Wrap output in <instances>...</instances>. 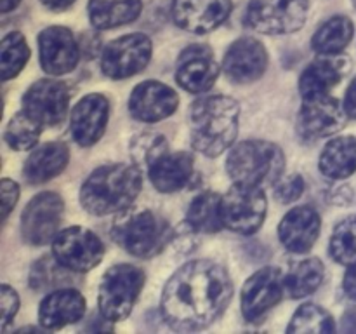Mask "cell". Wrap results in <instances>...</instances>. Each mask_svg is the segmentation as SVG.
I'll list each match as a JSON object with an SVG mask.
<instances>
[{"label": "cell", "mask_w": 356, "mask_h": 334, "mask_svg": "<svg viewBox=\"0 0 356 334\" xmlns=\"http://www.w3.org/2000/svg\"><path fill=\"white\" fill-rule=\"evenodd\" d=\"M348 68H350V63L337 54L322 56L309 63L308 68L302 72L301 79H299V90H301L302 97L308 100V97L329 94V90L339 84Z\"/></svg>", "instance_id": "cb8c5ba5"}, {"label": "cell", "mask_w": 356, "mask_h": 334, "mask_svg": "<svg viewBox=\"0 0 356 334\" xmlns=\"http://www.w3.org/2000/svg\"><path fill=\"white\" fill-rule=\"evenodd\" d=\"M0 305H2V331H6L19 308V298L16 291L6 284L0 287Z\"/></svg>", "instance_id": "74e56055"}, {"label": "cell", "mask_w": 356, "mask_h": 334, "mask_svg": "<svg viewBox=\"0 0 356 334\" xmlns=\"http://www.w3.org/2000/svg\"><path fill=\"white\" fill-rule=\"evenodd\" d=\"M266 195L261 186L235 183L221 200V216L226 228L242 235H252L266 218Z\"/></svg>", "instance_id": "52a82bcc"}, {"label": "cell", "mask_w": 356, "mask_h": 334, "mask_svg": "<svg viewBox=\"0 0 356 334\" xmlns=\"http://www.w3.org/2000/svg\"><path fill=\"white\" fill-rule=\"evenodd\" d=\"M329 250L332 260L339 264L351 267L356 263V214L341 219L334 226Z\"/></svg>", "instance_id": "d6a6232c"}, {"label": "cell", "mask_w": 356, "mask_h": 334, "mask_svg": "<svg viewBox=\"0 0 356 334\" xmlns=\"http://www.w3.org/2000/svg\"><path fill=\"white\" fill-rule=\"evenodd\" d=\"M232 13V0H174L176 24L191 33L204 35L216 30Z\"/></svg>", "instance_id": "2e32d148"}, {"label": "cell", "mask_w": 356, "mask_h": 334, "mask_svg": "<svg viewBox=\"0 0 356 334\" xmlns=\"http://www.w3.org/2000/svg\"><path fill=\"white\" fill-rule=\"evenodd\" d=\"M344 110H346L348 117L356 118V77L346 90V97H344Z\"/></svg>", "instance_id": "ab89813d"}, {"label": "cell", "mask_w": 356, "mask_h": 334, "mask_svg": "<svg viewBox=\"0 0 356 334\" xmlns=\"http://www.w3.org/2000/svg\"><path fill=\"white\" fill-rule=\"evenodd\" d=\"M115 242L136 257H152L169 240V225L152 211L127 212L111 228Z\"/></svg>", "instance_id": "5b68a950"}, {"label": "cell", "mask_w": 356, "mask_h": 334, "mask_svg": "<svg viewBox=\"0 0 356 334\" xmlns=\"http://www.w3.org/2000/svg\"><path fill=\"white\" fill-rule=\"evenodd\" d=\"M222 197L216 191H202L191 200L186 221L191 230L204 233H216L225 226L221 216Z\"/></svg>", "instance_id": "83f0119b"}, {"label": "cell", "mask_w": 356, "mask_h": 334, "mask_svg": "<svg viewBox=\"0 0 356 334\" xmlns=\"http://www.w3.org/2000/svg\"><path fill=\"white\" fill-rule=\"evenodd\" d=\"M240 106L228 96H205L190 106L191 145L207 157H218L238 134Z\"/></svg>", "instance_id": "7a4b0ae2"}, {"label": "cell", "mask_w": 356, "mask_h": 334, "mask_svg": "<svg viewBox=\"0 0 356 334\" xmlns=\"http://www.w3.org/2000/svg\"><path fill=\"white\" fill-rule=\"evenodd\" d=\"M45 7H49L51 10H63L68 9L75 0H40Z\"/></svg>", "instance_id": "b9f144b4"}, {"label": "cell", "mask_w": 356, "mask_h": 334, "mask_svg": "<svg viewBox=\"0 0 356 334\" xmlns=\"http://www.w3.org/2000/svg\"><path fill=\"white\" fill-rule=\"evenodd\" d=\"M285 167L284 152L278 145L261 139L238 143L229 152L226 170L235 183L263 186L280 180Z\"/></svg>", "instance_id": "277c9868"}, {"label": "cell", "mask_w": 356, "mask_h": 334, "mask_svg": "<svg viewBox=\"0 0 356 334\" xmlns=\"http://www.w3.org/2000/svg\"><path fill=\"white\" fill-rule=\"evenodd\" d=\"M268 52L259 40L250 37L238 38L226 51L222 70L235 84H250L266 72Z\"/></svg>", "instance_id": "e0dca14e"}, {"label": "cell", "mask_w": 356, "mask_h": 334, "mask_svg": "<svg viewBox=\"0 0 356 334\" xmlns=\"http://www.w3.org/2000/svg\"><path fill=\"white\" fill-rule=\"evenodd\" d=\"M141 0H89L90 23L97 30H110L132 23L141 14Z\"/></svg>", "instance_id": "4316f807"}, {"label": "cell", "mask_w": 356, "mask_h": 334, "mask_svg": "<svg viewBox=\"0 0 356 334\" xmlns=\"http://www.w3.org/2000/svg\"><path fill=\"white\" fill-rule=\"evenodd\" d=\"M348 113L343 104L329 94L308 97L298 115V132L305 139H318L339 132L346 124Z\"/></svg>", "instance_id": "4fadbf2b"}, {"label": "cell", "mask_w": 356, "mask_h": 334, "mask_svg": "<svg viewBox=\"0 0 356 334\" xmlns=\"http://www.w3.org/2000/svg\"><path fill=\"white\" fill-rule=\"evenodd\" d=\"M72 90L65 82L44 79L35 82L23 96V110L42 125H59L66 118Z\"/></svg>", "instance_id": "7c38bea8"}, {"label": "cell", "mask_w": 356, "mask_h": 334, "mask_svg": "<svg viewBox=\"0 0 356 334\" xmlns=\"http://www.w3.org/2000/svg\"><path fill=\"white\" fill-rule=\"evenodd\" d=\"M21 0H0V10H2L3 14L9 13V10H13L14 7L19 6Z\"/></svg>", "instance_id": "7bdbcfd3"}, {"label": "cell", "mask_w": 356, "mask_h": 334, "mask_svg": "<svg viewBox=\"0 0 356 334\" xmlns=\"http://www.w3.org/2000/svg\"><path fill=\"white\" fill-rule=\"evenodd\" d=\"M318 167L330 180H344L356 173V138L341 136L330 139L322 150Z\"/></svg>", "instance_id": "484cf974"}, {"label": "cell", "mask_w": 356, "mask_h": 334, "mask_svg": "<svg viewBox=\"0 0 356 334\" xmlns=\"http://www.w3.org/2000/svg\"><path fill=\"white\" fill-rule=\"evenodd\" d=\"M143 186L139 166L113 164L94 170L80 188V204L94 216L122 212L136 200Z\"/></svg>", "instance_id": "3957f363"}, {"label": "cell", "mask_w": 356, "mask_h": 334, "mask_svg": "<svg viewBox=\"0 0 356 334\" xmlns=\"http://www.w3.org/2000/svg\"><path fill=\"white\" fill-rule=\"evenodd\" d=\"M63 198L54 191L38 193L28 202L21 214V233L31 246L52 242L63 219Z\"/></svg>", "instance_id": "8fae6325"}, {"label": "cell", "mask_w": 356, "mask_h": 334, "mask_svg": "<svg viewBox=\"0 0 356 334\" xmlns=\"http://www.w3.org/2000/svg\"><path fill=\"white\" fill-rule=\"evenodd\" d=\"M148 176L153 186L162 193L181 190L193 176V157L186 152L163 150L148 164Z\"/></svg>", "instance_id": "7402d4cb"}, {"label": "cell", "mask_w": 356, "mask_h": 334, "mask_svg": "<svg viewBox=\"0 0 356 334\" xmlns=\"http://www.w3.org/2000/svg\"><path fill=\"white\" fill-rule=\"evenodd\" d=\"M219 77V65L209 45L195 44L184 49L177 61L176 80L188 93H205Z\"/></svg>", "instance_id": "ac0fdd59"}, {"label": "cell", "mask_w": 356, "mask_h": 334, "mask_svg": "<svg viewBox=\"0 0 356 334\" xmlns=\"http://www.w3.org/2000/svg\"><path fill=\"white\" fill-rule=\"evenodd\" d=\"M110 103L103 94H87L75 104L70 117L72 136L80 146H92L104 134Z\"/></svg>", "instance_id": "ffe728a7"}, {"label": "cell", "mask_w": 356, "mask_h": 334, "mask_svg": "<svg viewBox=\"0 0 356 334\" xmlns=\"http://www.w3.org/2000/svg\"><path fill=\"white\" fill-rule=\"evenodd\" d=\"M70 160V150L65 143L54 141L38 146L24 162V177L31 184H40L52 180L65 170Z\"/></svg>", "instance_id": "d4e9b609"}, {"label": "cell", "mask_w": 356, "mask_h": 334, "mask_svg": "<svg viewBox=\"0 0 356 334\" xmlns=\"http://www.w3.org/2000/svg\"><path fill=\"white\" fill-rule=\"evenodd\" d=\"M309 0H250L247 23L259 33L284 35L306 23Z\"/></svg>", "instance_id": "ba28073f"}, {"label": "cell", "mask_w": 356, "mask_h": 334, "mask_svg": "<svg viewBox=\"0 0 356 334\" xmlns=\"http://www.w3.org/2000/svg\"><path fill=\"white\" fill-rule=\"evenodd\" d=\"M152 58V40L145 33H129L110 42L101 54V70L113 80L143 72Z\"/></svg>", "instance_id": "30bf717a"}, {"label": "cell", "mask_w": 356, "mask_h": 334, "mask_svg": "<svg viewBox=\"0 0 356 334\" xmlns=\"http://www.w3.org/2000/svg\"><path fill=\"white\" fill-rule=\"evenodd\" d=\"M65 270H68V268L63 267L56 257H42L31 268V287L35 291H40V289L45 291V289L59 287L63 284H68V275L65 273Z\"/></svg>", "instance_id": "e575fe53"}, {"label": "cell", "mask_w": 356, "mask_h": 334, "mask_svg": "<svg viewBox=\"0 0 356 334\" xmlns=\"http://www.w3.org/2000/svg\"><path fill=\"white\" fill-rule=\"evenodd\" d=\"M334 331H336V324H334L332 315L322 306H316L313 303L299 306L287 327V333L294 334H330Z\"/></svg>", "instance_id": "4dcf8cb0"}, {"label": "cell", "mask_w": 356, "mask_h": 334, "mask_svg": "<svg viewBox=\"0 0 356 334\" xmlns=\"http://www.w3.org/2000/svg\"><path fill=\"white\" fill-rule=\"evenodd\" d=\"M143 284H145V273L134 264H115L108 268L101 280L99 298H97L103 319L118 322L131 315Z\"/></svg>", "instance_id": "8992f818"}, {"label": "cell", "mask_w": 356, "mask_h": 334, "mask_svg": "<svg viewBox=\"0 0 356 334\" xmlns=\"http://www.w3.org/2000/svg\"><path fill=\"white\" fill-rule=\"evenodd\" d=\"M42 134V124L35 117H31L28 111H19L14 115L9 120L6 127V138L7 145L13 150H30L37 145L38 138Z\"/></svg>", "instance_id": "1f68e13d"}, {"label": "cell", "mask_w": 356, "mask_h": 334, "mask_svg": "<svg viewBox=\"0 0 356 334\" xmlns=\"http://www.w3.org/2000/svg\"><path fill=\"white\" fill-rule=\"evenodd\" d=\"M86 313V298L76 289H56L45 296L38 308V322L45 329H59L79 322Z\"/></svg>", "instance_id": "603a6c76"}, {"label": "cell", "mask_w": 356, "mask_h": 334, "mask_svg": "<svg viewBox=\"0 0 356 334\" xmlns=\"http://www.w3.org/2000/svg\"><path fill=\"white\" fill-rule=\"evenodd\" d=\"M353 3H355V6H356V0H353Z\"/></svg>", "instance_id": "ee69618b"}, {"label": "cell", "mask_w": 356, "mask_h": 334, "mask_svg": "<svg viewBox=\"0 0 356 334\" xmlns=\"http://www.w3.org/2000/svg\"><path fill=\"white\" fill-rule=\"evenodd\" d=\"M343 287L344 291H346V294L356 301V263L351 264V267H348L346 275H344Z\"/></svg>", "instance_id": "60d3db41"}, {"label": "cell", "mask_w": 356, "mask_h": 334, "mask_svg": "<svg viewBox=\"0 0 356 334\" xmlns=\"http://www.w3.org/2000/svg\"><path fill=\"white\" fill-rule=\"evenodd\" d=\"M42 70L49 75H65L79 63L80 49L72 31L65 26H49L38 35Z\"/></svg>", "instance_id": "9a60e30c"}, {"label": "cell", "mask_w": 356, "mask_h": 334, "mask_svg": "<svg viewBox=\"0 0 356 334\" xmlns=\"http://www.w3.org/2000/svg\"><path fill=\"white\" fill-rule=\"evenodd\" d=\"M232 296V278L221 264L195 260L170 277L160 308L172 329L200 331L222 315Z\"/></svg>", "instance_id": "6da1fadb"}, {"label": "cell", "mask_w": 356, "mask_h": 334, "mask_svg": "<svg viewBox=\"0 0 356 334\" xmlns=\"http://www.w3.org/2000/svg\"><path fill=\"white\" fill-rule=\"evenodd\" d=\"M325 278V267L316 257H308L296 263L284 278L285 289L292 298L299 299L305 296L313 294L322 285Z\"/></svg>", "instance_id": "f546056e"}, {"label": "cell", "mask_w": 356, "mask_h": 334, "mask_svg": "<svg viewBox=\"0 0 356 334\" xmlns=\"http://www.w3.org/2000/svg\"><path fill=\"white\" fill-rule=\"evenodd\" d=\"M169 148L165 138L160 134H152V132H145V134H139L132 139L131 152L132 159H134L136 166H146L155 159L156 155L163 152V150Z\"/></svg>", "instance_id": "d590c367"}, {"label": "cell", "mask_w": 356, "mask_h": 334, "mask_svg": "<svg viewBox=\"0 0 356 334\" xmlns=\"http://www.w3.org/2000/svg\"><path fill=\"white\" fill-rule=\"evenodd\" d=\"M284 278L277 268H261L250 275L242 287V313L249 322L263 319L282 299Z\"/></svg>", "instance_id": "5bb4252c"}, {"label": "cell", "mask_w": 356, "mask_h": 334, "mask_svg": "<svg viewBox=\"0 0 356 334\" xmlns=\"http://www.w3.org/2000/svg\"><path fill=\"white\" fill-rule=\"evenodd\" d=\"M322 219L309 205H299L284 216L278 226V237L284 247L291 253L302 254L313 247L320 235Z\"/></svg>", "instance_id": "44dd1931"}, {"label": "cell", "mask_w": 356, "mask_h": 334, "mask_svg": "<svg viewBox=\"0 0 356 334\" xmlns=\"http://www.w3.org/2000/svg\"><path fill=\"white\" fill-rule=\"evenodd\" d=\"M52 256L68 270L83 273L101 263L104 246L90 230L83 226H70L56 233L52 240Z\"/></svg>", "instance_id": "9c48e42d"}, {"label": "cell", "mask_w": 356, "mask_h": 334, "mask_svg": "<svg viewBox=\"0 0 356 334\" xmlns=\"http://www.w3.org/2000/svg\"><path fill=\"white\" fill-rule=\"evenodd\" d=\"M353 38V23L346 16H334L327 19L312 38L313 51L322 56L339 54Z\"/></svg>", "instance_id": "f1b7e54d"}, {"label": "cell", "mask_w": 356, "mask_h": 334, "mask_svg": "<svg viewBox=\"0 0 356 334\" xmlns=\"http://www.w3.org/2000/svg\"><path fill=\"white\" fill-rule=\"evenodd\" d=\"M17 198H19V186L14 183L9 177H3L2 180V209H3V219L9 216V212L13 211L14 205H16Z\"/></svg>", "instance_id": "f35d334b"}, {"label": "cell", "mask_w": 356, "mask_h": 334, "mask_svg": "<svg viewBox=\"0 0 356 334\" xmlns=\"http://www.w3.org/2000/svg\"><path fill=\"white\" fill-rule=\"evenodd\" d=\"M179 104L176 90L156 80H146L134 87L129 100V111L136 120L159 122L170 117Z\"/></svg>", "instance_id": "d6986e66"}, {"label": "cell", "mask_w": 356, "mask_h": 334, "mask_svg": "<svg viewBox=\"0 0 356 334\" xmlns=\"http://www.w3.org/2000/svg\"><path fill=\"white\" fill-rule=\"evenodd\" d=\"M30 59V47L19 31L6 35L0 49V73L2 80L14 79Z\"/></svg>", "instance_id": "836d02e7"}, {"label": "cell", "mask_w": 356, "mask_h": 334, "mask_svg": "<svg viewBox=\"0 0 356 334\" xmlns=\"http://www.w3.org/2000/svg\"><path fill=\"white\" fill-rule=\"evenodd\" d=\"M305 180L299 174H294V176H289L285 180H278L275 193H277L278 200L284 202V204H289V202L298 200L302 195V191H305Z\"/></svg>", "instance_id": "8d00e7d4"}]
</instances>
